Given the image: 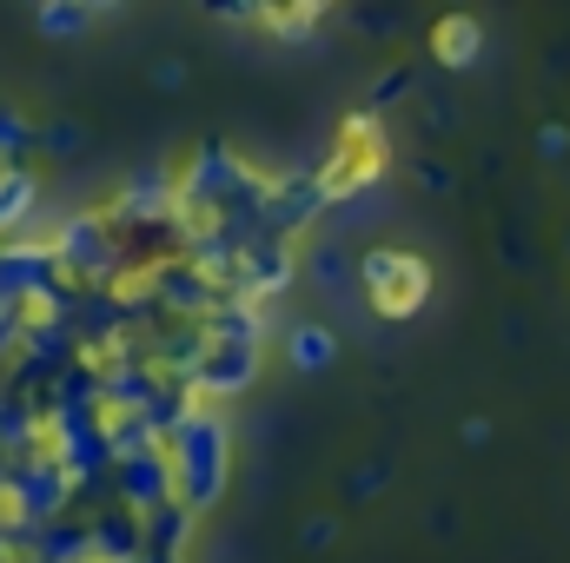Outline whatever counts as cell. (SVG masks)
<instances>
[{
    "label": "cell",
    "instance_id": "cell-1",
    "mask_svg": "<svg viewBox=\"0 0 570 563\" xmlns=\"http://www.w3.org/2000/svg\"><path fill=\"white\" fill-rule=\"evenodd\" d=\"M365 292H372V305H379L385 318H405V312L425 305L431 273H425V259H412V253H379V259L365 266Z\"/></svg>",
    "mask_w": 570,
    "mask_h": 563
},
{
    "label": "cell",
    "instance_id": "cell-2",
    "mask_svg": "<svg viewBox=\"0 0 570 563\" xmlns=\"http://www.w3.org/2000/svg\"><path fill=\"white\" fill-rule=\"evenodd\" d=\"M431 47H438V60H451V67H464V60L478 53V20H444V27L431 33Z\"/></svg>",
    "mask_w": 570,
    "mask_h": 563
},
{
    "label": "cell",
    "instance_id": "cell-3",
    "mask_svg": "<svg viewBox=\"0 0 570 563\" xmlns=\"http://www.w3.org/2000/svg\"><path fill=\"white\" fill-rule=\"evenodd\" d=\"M292 352L312 365V358H332V338H325V332H298V345H292Z\"/></svg>",
    "mask_w": 570,
    "mask_h": 563
}]
</instances>
